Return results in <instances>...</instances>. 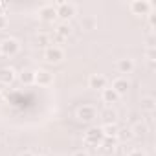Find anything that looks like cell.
I'll use <instances>...</instances> for the list:
<instances>
[{"label":"cell","mask_w":156,"mask_h":156,"mask_svg":"<svg viewBox=\"0 0 156 156\" xmlns=\"http://www.w3.org/2000/svg\"><path fill=\"white\" fill-rule=\"evenodd\" d=\"M101 116H103V119H105L107 123H114V119H116V112H114L112 108H107Z\"/></svg>","instance_id":"obj_19"},{"label":"cell","mask_w":156,"mask_h":156,"mask_svg":"<svg viewBox=\"0 0 156 156\" xmlns=\"http://www.w3.org/2000/svg\"><path fill=\"white\" fill-rule=\"evenodd\" d=\"M6 24H8L6 17H2V15H0V30H4V28H6Z\"/></svg>","instance_id":"obj_24"},{"label":"cell","mask_w":156,"mask_h":156,"mask_svg":"<svg viewBox=\"0 0 156 156\" xmlns=\"http://www.w3.org/2000/svg\"><path fill=\"white\" fill-rule=\"evenodd\" d=\"M118 136H119L121 140H130L134 134H132V129H123V130H119V132H118Z\"/></svg>","instance_id":"obj_21"},{"label":"cell","mask_w":156,"mask_h":156,"mask_svg":"<svg viewBox=\"0 0 156 156\" xmlns=\"http://www.w3.org/2000/svg\"><path fill=\"white\" fill-rule=\"evenodd\" d=\"M72 156H88V152H85V151H75Z\"/></svg>","instance_id":"obj_25"},{"label":"cell","mask_w":156,"mask_h":156,"mask_svg":"<svg viewBox=\"0 0 156 156\" xmlns=\"http://www.w3.org/2000/svg\"><path fill=\"white\" fill-rule=\"evenodd\" d=\"M35 83L41 87H50L53 83V75L48 70H39V72H35Z\"/></svg>","instance_id":"obj_5"},{"label":"cell","mask_w":156,"mask_h":156,"mask_svg":"<svg viewBox=\"0 0 156 156\" xmlns=\"http://www.w3.org/2000/svg\"><path fill=\"white\" fill-rule=\"evenodd\" d=\"M118 70H119L121 73H130V72L134 70L132 59H119V61H118Z\"/></svg>","instance_id":"obj_10"},{"label":"cell","mask_w":156,"mask_h":156,"mask_svg":"<svg viewBox=\"0 0 156 156\" xmlns=\"http://www.w3.org/2000/svg\"><path fill=\"white\" fill-rule=\"evenodd\" d=\"M130 8H132V11H134V13H147L152 6H151L149 2H132V6H130Z\"/></svg>","instance_id":"obj_14"},{"label":"cell","mask_w":156,"mask_h":156,"mask_svg":"<svg viewBox=\"0 0 156 156\" xmlns=\"http://www.w3.org/2000/svg\"><path fill=\"white\" fill-rule=\"evenodd\" d=\"M70 31H72V30H70V26H66V24H61V26L57 28V31H55V33H57L59 37H62V39H66V37L70 35Z\"/></svg>","instance_id":"obj_18"},{"label":"cell","mask_w":156,"mask_h":156,"mask_svg":"<svg viewBox=\"0 0 156 156\" xmlns=\"http://www.w3.org/2000/svg\"><path fill=\"white\" fill-rule=\"evenodd\" d=\"M101 130H103L105 138H114V136H118V132H119V127H118L116 123H105V125L101 127Z\"/></svg>","instance_id":"obj_12"},{"label":"cell","mask_w":156,"mask_h":156,"mask_svg":"<svg viewBox=\"0 0 156 156\" xmlns=\"http://www.w3.org/2000/svg\"><path fill=\"white\" fill-rule=\"evenodd\" d=\"M129 156H147L145 152H141V151H138V149H134V151H130L129 152Z\"/></svg>","instance_id":"obj_23"},{"label":"cell","mask_w":156,"mask_h":156,"mask_svg":"<svg viewBox=\"0 0 156 156\" xmlns=\"http://www.w3.org/2000/svg\"><path fill=\"white\" fill-rule=\"evenodd\" d=\"M101 98H103V101L108 103V105H110V103H116V101L119 99V96H118L112 88H103V90H101Z\"/></svg>","instance_id":"obj_11"},{"label":"cell","mask_w":156,"mask_h":156,"mask_svg":"<svg viewBox=\"0 0 156 156\" xmlns=\"http://www.w3.org/2000/svg\"><path fill=\"white\" fill-rule=\"evenodd\" d=\"M0 51L4 55H8V57H11V55H15L19 51V42L15 39H4L2 44H0Z\"/></svg>","instance_id":"obj_3"},{"label":"cell","mask_w":156,"mask_h":156,"mask_svg":"<svg viewBox=\"0 0 156 156\" xmlns=\"http://www.w3.org/2000/svg\"><path fill=\"white\" fill-rule=\"evenodd\" d=\"M50 41H51V37H50V35H39V37H37L39 46H48V44H50Z\"/></svg>","instance_id":"obj_22"},{"label":"cell","mask_w":156,"mask_h":156,"mask_svg":"<svg viewBox=\"0 0 156 156\" xmlns=\"http://www.w3.org/2000/svg\"><path fill=\"white\" fill-rule=\"evenodd\" d=\"M129 87H130V85H129V81L125 79V77H118V79H114V81H112V90H114L119 98H121L123 94H127Z\"/></svg>","instance_id":"obj_7"},{"label":"cell","mask_w":156,"mask_h":156,"mask_svg":"<svg viewBox=\"0 0 156 156\" xmlns=\"http://www.w3.org/2000/svg\"><path fill=\"white\" fill-rule=\"evenodd\" d=\"M154 98H143L141 99V110H147V112H152L154 110Z\"/></svg>","instance_id":"obj_16"},{"label":"cell","mask_w":156,"mask_h":156,"mask_svg":"<svg viewBox=\"0 0 156 156\" xmlns=\"http://www.w3.org/2000/svg\"><path fill=\"white\" fill-rule=\"evenodd\" d=\"M105 140V134L101 129H90L87 134H85V141L88 145H101V141Z\"/></svg>","instance_id":"obj_2"},{"label":"cell","mask_w":156,"mask_h":156,"mask_svg":"<svg viewBox=\"0 0 156 156\" xmlns=\"http://www.w3.org/2000/svg\"><path fill=\"white\" fill-rule=\"evenodd\" d=\"M20 81H22L24 85H31V83H35V72H31V70H24V72L20 73Z\"/></svg>","instance_id":"obj_15"},{"label":"cell","mask_w":156,"mask_h":156,"mask_svg":"<svg viewBox=\"0 0 156 156\" xmlns=\"http://www.w3.org/2000/svg\"><path fill=\"white\" fill-rule=\"evenodd\" d=\"M39 13H41V19L42 20H53L57 17V9L53 6H44V8H41Z\"/></svg>","instance_id":"obj_9"},{"label":"cell","mask_w":156,"mask_h":156,"mask_svg":"<svg viewBox=\"0 0 156 156\" xmlns=\"http://www.w3.org/2000/svg\"><path fill=\"white\" fill-rule=\"evenodd\" d=\"M13 79H15V72L11 68H2V70H0V83L9 85Z\"/></svg>","instance_id":"obj_13"},{"label":"cell","mask_w":156,"mask_h":156,"mask_svg":"<svg viewBox=\"0 0 156 156\" xmlns=\"http://www.w3.org/2000/svg\"><path fill=\"white\" fill-rule=\"evenodd\" d=\"M20 156H33V154H31V152H22Z\"/></svg>","instance_id":"obj_26"},{"label":"cell","mask_w":156,"mask_h":156,"mask_svg":"<svg viewBox=\"0 0 156 156\" xmlns=\"http://www.w3.org/2000/svg\"><path fill=\"white\" fill-rule=\"evenodd\" d=\"M81 26H83L85 30H94L96 20H94V19H90V17H87V19H83V20H81Z\"/></svg>","instance_id":"obj_20"},{"label":"cell","mask_w":156,"mask_h":156,"mask_svg":"<svg viewBox=\"0 0 156 156\" xmlns=\"http://www.w3.org/2000/svg\"><path fill=\"white\" fill-rule=\"evenodd\" d=\"M44 59H46L48 62H61V61L64 59V51H62L61 48H57V46H50V48H46V51H44Z\"/></svg>","instance_id":"obj_1"},{"label":"cell","mask_w":156,"mask_h":156,"mask_svg":"<svg viewBox=\"0 0 156 156\" xmlns=\"http://www.w3.org/2000/svg\"><path fill=\"white\" fill-rule=\"evenodd\" d=\"M88 87L94 88V90H103V88H107V79H105L103 75L94 73L90 79H88Z\"/></svg>","instance_id":"obj_8"},{"label":"cell","mask_w":156,"mask_h":156,"mask_svg":"<svg viewBox=\"0 0 156 156\" xmlns=\"http://www.w3.org/2000/svg\"><path fill=\"white\" fill-rule=\"evenodd\" d=\"M57 17H61V19H70V17H73L75 15V6L73 4H64V2H61V4H57Z\"/></svg>","instance_id":"obj_6"},{"label":"cell","mask_w":156,"mask_h":156,"mask_svg":"<svg viewBox=\"0 0 156 156\" xmlns=\"http://www.w3.org/2000/svg\"><path fill=\"white\" fill-rule=\"evenodd\" d=\"M77 118H79L81 121H94V119L98 118V112H96L94 107H90V105H83L79 110H77Z\"/></svg>","instance_id":"obj_4"},{"label":"cell","mask_w":156,"mask_h":156,"mask_svg":"<svg viewBox=\"0 0 156 156\" xmlns=\"http://www.w3.org/2000/svg\"><path fill=\"white\" fill-rule=\"evenodd\" d=\"M145 132H147V125L141 123V121H138V123L132 127V134H134V136H140V134H145Z\"/></svg>","instance_id":"obj_17"}]
</instances>
